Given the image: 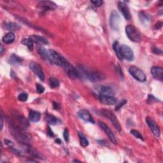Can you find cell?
<instances>
[{"instance_id":"cell-1","label":"cell","mask_w":163,"mask_h":163,"mask_svg":"<svg viewBox=\"0 0 163 163\" xmlns=\"http://www.w3.org/2000/svg\"><path fill=\"white\" fill-rule=\"evenodd\" d=\"M9 130L11 135L19 143L22 145L31 144L32 141V136L26 132L22 127L11 122L9 126Z\"/></svg>"},{"instance_id":"cell-38","label":"cell","mask_w":163,"mask_h":163,"mask_svg":"<svg viewBox=\"0 0 163 163\" xmlns=\"http://www.w3.org/2000/svg\"><path fill=\"white\" fill-rule=\"evenodd\" d=\"M47 135H48L49 136H50V137H53V136H54V133H53L52 130L51 129H50V127L49 126L48 127H47Z\"/></svg>"},{"instance_id":"cell-42","label":"cell","mask_w":163,"mask_h":163,"mask_svg":"<svg viewBox=\"0 0 163 163\" xmlns=\"http://www.w3.org/2000/svg\"><path fill=\"white\" fill-rule=\"evenodd\" d=\"M3 116L1 114V130L3 129Z\"/></svg>"},{"instance_id":"cell-29","label":"cell","mask_w":163,"mask_h":163,"mask_svg":"<svg viewBox=\"0 0 163 163\" xmlns=\"http://www.w3.org/2000/svg\"><path fill=\"white\" fill-rule=\"evenodd\" d=\"M49 85L50 87L52 89L57 88L59 86V82L57 78L51 77L49 78Z\"/></svg>"},{"instance_id":"cell-36","label":"cell","mask_w":163,"mask_h":163,"mask_svg":"<svg viewBox=\"0 0 163 163\" xmlns=\"http://www.w3.org/2000/svg\"><path fill=\"white\" fill-rule=\"evenodd\" d=\"M63 137H64V140L66 142L69 141V132H68V129H64V131L63 133Z\"/></svg>"},{"instance_id":"cell-14","label":"cell","mask_w":163,"mask_h":163,"mask_svg":"<svg viewBox=\"0 0 163 163\" xmlns=\"http://www.w3.org/2000/svg\"><path fill=\"white\" fill-rule=\"evenodd\" d=\"M146 122L153 134L157 137H159L160 136V129L158 124L155 122V120H154L149 117H147L146 118Z\"/></svg>"},{"instance_id":"cell-5","label":"cell","mask_w":163,"mask_h":163,"mask_svg":"<svg viewBox=\"0 0 163 163\" xmlns=\"http://www.w3.org/2000/svg\"><path fill=\"white\" fill-rule=\"evenodd\" d=\"M48 61L58 66H63L64 58L54 50H49Z\"/></svg>"},{"instance_id":"cell-41","label":"cell","mask_w":163,"mask_h":163,"mask_svg":"<svg viewBox=\"0 0 163 163\" xmlns=\"http://www.w3.org/2000/svg\"><path fill=\"white\" fill-rule=\"evenodd\" d=\"M52 104H53V107H54V108L55 110H58L59 108V105L56 102L54 101V102H53Z\"/></svg>"},{"instance_id":"cell-28","label":"cell","mask_w":163,"mask_h":163,"mask_svg":"<svg viewBox=\"0 0 163 163\" xmlns=\"http://www.w3.org/2000/svg\"><path fill=\"white\" fill-rule=\"evenodd\" d=\"M46 120L49 124H51V125H55L57 124L59 120L55 117L53 116L52 115H47L46 116Z\"/></svg>"},{"instance_id":"cell-40","label":"cell","mask_w":163,"mask_h":163,"mask_svg":"<svg viewBox=\"0 0 163 163\" xmlns=\"http://www.w3.org/2000/svg\"><path fill=\"white\" fill-rule=\"evenodd\" d=\"M162 22H159L156 24L155 26H154V28H155L156 29H159L160 28H162Z\"/></svg>"},{"instance_id":"cell-31","label":"cell","mask_w":163,"mask_h":163,"mask_svg":"<svg viewBox=\"0 0 163 163\" xmlns=\"http://www.w3.org/2000/svg\"><path fill=\"white\" fill-rule=\"evenodd\" d=\"M131 133L133 135H134L135 137L136 138H139V139H140L141 140H144V139H143V137L142 136V135L140 134V133L138 131H136V130L135 129H133L131 131Z\"/></svg>"},{"instance_id":"cell-19","label":"cell","mask_w":163,"mask_h":163,"mask_svg":"<svg viewBox=\"0 0 163 163\" xmlns=\"http://www.w3.org/2000/svg\"><path fill=\"white\" fill-rule=\"evenodd\" d=\"M29 38L33 41V42L40 44V45H47L49 44L48 41L43 37L39 36V35H31Z\"/></svg>"},{"instance_id":"cell-37","label":"cell","mask_w":163,"mask_h":163,"mask_svg":"<svg viewBox=\"0 0 163 163\" xmlns=\"http://www.w3.org/2000/svg\"><path fill=\"white\" fill-rule=\"evenodd\" d=\"M91 3L92 4L97 6V7H100V6L102 5L103 4V1H101V0H96V1H91Z\"/></svg>"},{"instance_id":"cell-22","label":"cell","mask_w":163,"mask_h":163,"mask_svg":"<svg viewBox=\"0 0 163 163\" xmlns=\"http://www.w3.org/2000/svg\"><path fill=\"white\" fill-rule=\"evenodd\" d=\"M38 53L41 58L45 59V60H48L49 51L45 48H44L43 47L40 46L39 47H38Z\"/></svg>"},{"instance_id":"cell-18","label":"cell","mask_w":163,"mask_h":163,"mask_svg":"<svg viewBox=\"0 0 163 163\" xmlns=\"http://www.w3.org/2000/svg\"><path fill=\"white\" fill-rule=\"evenodd\" d=\"M139 19H140V20L142 24L145 26L149 25L151 20V17L150 15L145 12V11H140V12L139 13Z\"/></svg>"},{"instance_id":"cell-44","label":"cell","mask_w":163,"mask_h":163,"mask_svg":"<svg viewBox=\"0 0 163 163\" xmlns=\"http://www.w3.org/2000/svg\"><path fill=\"white\" fill-rule=\"evenodd\" d=\"M55 142H56V143H61V141L59 140V139H57V140H55Z\"/></svg>"},{"instance_id":"cell-33","label":"cell","mask_w":163,"mask_h":163,"mask_svg":"<svg viewBox=\"0 0 163 163\" xmlns=\"http://www.w3.org/2000/svg\"><path fill=\"white\" fill-rule=\"evenodd\" d=\"M126 103H127V101L126 99H123V100H121L120 102H118L117 103V105L116 106V107H115V110L116 111H118V110H119L122 107V106L126 104Z\"/></svg>"},{"instance_id":"cell-7","label":"cell","mask_w":163,"mask_h":163,"mask_svg":"<svg viewBox=\"0 0 163 163\" xmlns=\"http://www.w3.org/2000/svg\"><path fill=\"white\" fill-rule=\"evenodd\" d=\"M129 72L136 80L140 82H144L146 81V75L140 68L135 66H132L129 68Z\"/></svg>"},{"instance_id":"cell-27","label":"cell","mask_w":163,"mask_h":163,"mask_svg":"<svg viewBox=\"0 0 163 163\" xmlns=\"http://www.w3.org/2000/svg\"><path fill=\"white\" fill-rule=\"evenodd\" d=\"M22 43L23 45L27 46L28 49L30 50V51H32V50H33V41H32L30 38L22 40Z\"/></svg>"},{"instance_id":"cell-10","label":"cell","mask_w":163,"mask_h":163,"mask_svg":"<svg viewBox=\"0 0 163 163\" xmlns=\"http://www.w3.org/2000/svg\"><path fill=\"white\" fill-rule=\"evenodd\" d=\"M38 7L43 11H52L57 8V5L54 2L50 1H41L38 4Z\"/></svg>"},{"instance_id":"cell-9","label":"cell","mask_w":163,"mask_h":163,"mask_svg":"<svg viewBox=\"0 0 163 163\" xmlns=\"http://www.w3.org/2000/svg\"><path fill=\"white\" fill-rule=\"evenodd\" d=\"M29 67H30L31 70L32 71V72H33L41 81H43L44 80H45V75H44L42 68H41L39 64L32 61L30 63V64H29Z\"/></svg>"},{"instance_id":"cell-16","label":"cell","mask_w":163,"mask_h":163,"mask_svg":"<svg viewBox=\"0 0 163 163\" xmlns=\"http://www.w3.org/2000/svg\"><path fill=\"white\" fill-rule=\"evenodd\" d=\"M78 115L81 119L84 120L85 122L94 124V120L89 113V112L87 110H80L78 112Z\"/></svg>"},{"instance_id":"cell-11","label":"cell","mask_w":163,"mask_h":163,"mask_svg":"<svg viewBox=\"0 0 163 163\" xmlns=\"http://www.w3.org/2000/svg\"><path fill=\"white\" fill-rule=\"evenodd\" d=\"M120 22V18L119 15L117 14L116 11L114 10L112 11L110 17V24L112 28H113L115 30H118Z\"/></svg>"},{"instance_id":"cell-21","label":"cell","mask_w":163,"mask_h":163,"mask_svg":"<svg viewBox=\"0 0 163 163\" xmlns=\"http://www.w3.org/2000/svg\"><path fill=\"white\" fill-rule=\"evenodd\" d=\"M15 34L13 32H8L7 34L3 37L2 41L5 44H10L13 43L15 40Z\"/></svg>"},{"instance_id":"cell-45","label":"cell","mask_w":163,"mask_h":163,"mask_svg":"<svg viewBox=\"0 0 163 163\" xmlns=\"http://www.w3.org/2000/svg\"><path fill=\"white\" fill-rule=\"evenodd\" d=\"M73 162H80V161H78V160H74Z\"/></svg>"},{"instance_id":"cell-4","label":"cell","mask_w":163,"mask_h":163,"mask_svg":"<svg viewBox=\"0 0 163 163\" xmlns=\"http://www.w3.org/2000/svg\"><path fill=\"white\" fill-rule=\"evenodd\" d=\"M81 72L85 75V77L87 78L92 82H96L103 80L105 78V76L103 74L99 72H89L88 71L85 70L84 68H81Z\"/></svg>"},{"instance_id":"cell-17","label":"cell","mask_w":163,"mask_h":163,"mask_svg":"<svg viewBox=\"0 0 163 163\" xmlns=\"http://www.w3.org/2000/svg\"><path fill=\"white\" fill-rule=\"evenodd\" d=\"M151 74L154 78L160 81H162L163 79V69L159 66H154L151 69Z\"/></svg>"},{"instance_id":"cell-13","label":"cell","mask_w":163,"mask_h":163,"mask_svg":"<svg viewBox=\"0 0 163 163\" xmlns=\"http://www.w3.org/2000/svg\"><path fill=\"white\" fill-rule=\"evenodd\" d=\"M99 99L101 103L106 105H114L117 102V99L111 95H105V94H100Z\"/></svg>"},{"instance_id":"cell-35","label":"cell","mask_w":163,"mask_h":163,"mask_svg":"<svg viewBox=\"0 0 163 163\" xmlns=\"http://www.w3.org/2000/svg\"><path fill=\"white\" fill-rule=\"evenodd\" d=\"M36 87H37V91L39 94H42L43 93V92L45 91V88H44L42 85H41L40 84H37L36 85Z\"/></svg>"},{"instance_id":"cell-15","label":"cell","mask_w":163,"mask_h":163,"mask_svg":"<svg viewBox=\"0 0 163 163\" xmlns=\"http://www.w3.org/2000/svg\"><path fill=\"white\" fill-rule=\"evenodd\" d=\"M99 126H100L101 128L103 129V131L105 132L106 135L108 136L109 139L110 140V141L112 142V143L114 144H117V140H116V138H115V136L113 133V132L111 131V129L109 128V127L106 125V124H105L103 122H101V121L99 122Z\"/></svg>"},{"instance_id":"cell-39","label":"cell","mask_w":163,"mask_h":163,"mask_svg":"<svg viewBox=\"0 0 163 163\" xmlns=\"http://www.w3.org/2000/svg\"><path fill=\"white\" fill-rule=\"evenodd\" d=\"M152 52L154 53H156V54H162V50L156 48V47H154V48L152 49Z\"/></svg>"},{"instance_id":"cell-30","label":"cell","mask_w":163,"mask_h":163,"mask_svg":"<svg viewBox=\"0 0 163 163\" xmlns=\"http://www.w3.org/2000/svg\"><path fill=\"white\" fill-rule=\"evenodd\" d=\"M120 45H119V43H118L117 41H115L114 43L113 44V48H114V50H115V54H116L117 57L120 60H122L120 56Z\"/></svg>"},{"instance_id":"cell-43","label":"cell","mask_w":163,"mask_h":163,"mask_svg":"<svg viewBox=\"0 0 163 163\" xmlns=\"http://www.w3.org/2000/svg\"><path fill=\"white\" fill-rule=\"evenodd\" d=\"M1 50H0V54H3V52H4V48H3V46L2 45H1Z\"/></svg>"},{"instance_id":"cell-20","label":"cell","mask_w":163,"mask_h":163,"mask_svg":"<svg viewBox=\"0 0 163 163\" xmlns=\"http://www.w3.org/2000/svg\"><path fill=\"white\" fill-rule=\"evenodd\" d=\"M41 114L39 112L30 110L29 114V120L32 122H37L40 120Z\"/></svg>"},{"instance_id":"cell-32","label":"cell","mask_w":163,"mask_h":163,"mask_svg":"<svg viewBox=\"0 0 163 163\" xmlns=\"http://www.w3.org/2000/svg\"><path fill=\"white\" fill-rule=\"evenodd\" d=\"M28 98V94L24 93L20 94L19 96H18L19 100L20 101H22V102H24V101H27Z\"/></svg>"},{"instance_id":"cell-3","label":"cell","mask_w":163,"mask_h":163,"mask_svg":"<svg viewBox=\"0 0 163 163\" xmlns=\"http://www.w3.org/2000/svg\"><path fill=\"white\" fill-rule=\"evenodd\" d=\"M62 67H63L65 72H66V73L67 74L68 77L71 79H73V80L76 79L77 78L80 77V74L78 71L65 59L63 61V66H62Z\"/></svg>"},{"instance_id":"cell-24","label":"cell","mask_w":163,"mask_h":163,"mask_svg":"<svg viewBox=\"0 0 163 163\" xmlns=\"http://www.w3.org/2000/svg\"><path fill=\"white\" fill-rule=\"evenodd\" d=\"M100 94L112 96L114 94V91L109 86H102L100 89Z\"/></svg>"},{"instance_id":"cell-6","label":"cell","mask_w":163,"mask_h":163,"mask_svg":"<svg viewBox=\"0 0 163 163\" xmlns=\"http://www.w3.org/2000/svg\"><path fill=\"white\" fill-rule=\"evenodd\" d=\"M120 56L122 60L124 59L128 61H131L134 59V53L133 50L126 45L120 46Z\"/></svg>"},{"instance_id":"cell-25","label":"cell","mask_w":163,"mask_h":163,"mask_svg":"<svg viewBox=\"0 0 163 163\" xmlns=\"http://www.w3.org/2000/svg\"><path fill=\"white\" fill-rule=\"evenodd\" d=\"M78 136L80 139V143L81 146L84 147H86L89 145V141L85 137V135L82 133H78Z\"/></svg>"},{"instance_id":"cell-34","label":"cell","mask_w":163,"mask_h":163,"mask_svg":"<svg viewBox=\"0 0 163 163\" xmlns=\"http://www.w3.org/2000/svg\"><path fill=\"white\" fill-rule=\"evenodd\" d=\"M157 101H158V100L154 96L149 95V96H148L147 103H149V104H152V103H154Z\"/></svg>"},{"instance_id":"cell-8","label":"cell","mask_w":163,"mask_h":163,"mask_svg":"<svg viewBox=\"0 0 163 163\" xmlns=\"http://www.w3.org/2000/svg\"><path fill=\"white\" fill-rule=\"evenodd\" d=\"M101 114L103 115V116L108 118V119L111 121L112 123L113 124V125L114 126L115 129H116L117 131H120L121 127L119 122H118L116 115H115L113 112L110 110H105V109L102 110L101 111Z\"/></svg>"},{"instance_id":"cell-26","label":"cell","mask_w":163,"mask_h":163,"mask_svg":"<svg viewBox=\"0 0 163 163\" xmlns=\"http://www.w3.org/2000/svg\"><path fill=\"white\" fill-rule=\"evenodd\" d=\"M9 61L11 64H20L22 62V59L20 58L18 55H17L16 54H12L10 56Z\"/></svg>"},{"instance_id":"cell-12","label":"cell","mask_w":163,"mask_h":163,"mask_svg":"<svg viewBox=\"0 0 163 163\" xmlns=\"http://www.w3.org/2000/svg\"><path fill=\"white\" fill-rule=\"evenodd\" d=\"M118 10L120 11V13L122 14L124 18L126 20H129L131 19V15L130 13V11L127 5L122 1H119L118 3Z\"/></svg>"},{"instance_id":"cell-2","label":"cell","mask_w":163,"mask_h":163,"mask_svg":"<svg viewBox=\"0 0 163 163\" xmlns=\"http://www.w3.org/2000/svg\"><path fill=\"white\" fill-rule=\"evenodd\" d=\"M126 32L130 40L134 42H139L141 40V34L138 29L133 25H127L126 27Z\"/></svg>"},{"instance_id":"cell-23","label":"cell","mask_w":163,"mask_h":163,"mask_svg":"<svg viewBox=\"0 0 163 163\" xmlns=\"http://www.w3.org/2000/svg\"><path fill=\"white\" fill-rule=\"evenodd\" d=\"M5 27L8 29V30L12 31H19L20 29V26L19 24H17V23H15V22H8V24H6Z\"/></svg>"}]
</instances>
